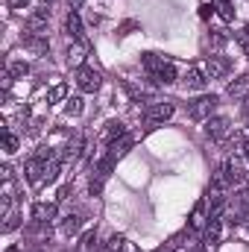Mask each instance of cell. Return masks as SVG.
<instances>
[{
	"label": "cell",
	"instance_id": "1",
	"mask_svg": "<svg viewBox=\"0 0 249 252\" xmlns=\"http://www.w3.org/2000/svg\"><path fill=\"white\" fill-rule=\"evenodd\" d=\"M141 64H144V70L150 73V79H153L156 85H170V82L176 79L173 62L164 59V56H158V53H144V56H141Z\"/></svg>",
	"mask_w": 249,
	"mask_h": 252
},
{
	"label": "cell",
	"instance_id": "2",
	"mask_svg": "<svg viewBox=\"0 0 249 252\" xmlns=\"http://www.w3.org/2000/svg\"><path fill=\"white\" fill-rule=\"evenodd\" d=\"M214 109H217V97L214 94H202V97L187 103V118L190 121H208Z\"/></svg>",
	"mask_w": 249,
	"mask_h": 252
},
{
	"label": "cell",
	"instance_id": "3",
	"mask_svg": "<svg viewBox=\"0 0 249 252\" xmlns=\"http://www.w3.org/2000/svg\"><path fill=\"white\" fill-rule=\"evenodd\" d=\"M173 112H176V106L170 103V100H156V103H150L147 106V121L150 124H161V121H170L173 118Z\"/></svg>",
	"mask_w": 249,
	"mask_h": 252
},
{
	"label": "cell",
	"instance_id": "4",
	"mask_svg": "<svg viewBox=\"0 0 249 252\" xmlns=\"http://www.w3.org/2000/svg\"><path fill=\"white\" fill-rule=\"evenodd\" d=\"M100 85H103V79H100V73H97L94 67H79V70H76V88H79V91L94 94Z\"/></svg>",
	"mask_w": 249,
	"mask_h": 252
},
{
	"label": "cell",
	"instance_id": "5",
	"mask_svg": "<svg viewBox=\"0 0 249 252\" xmlns=\"http://www.w3.org/2000/svg\"><path fill=\"white\" fill-rule=\"evenodd\" d=\"M199 67L205 70V76H208V79H220V76H226V73L232 70V62H229V59H223V56H208Z\"/></svg>",
	"mask_w": 249,
	"mask_h": 252
},
{
	"label": "cell",
	"instance_id": "6",
	"mask_svg": "<svg viewBox=\"0 0 249 252\" xmlns=\"http://www.w3.org/2000/svg\"><path fill=\"white\" fill-rule=\"evenodd\" d=\"M88 50H91V44H88V38H79V41H73L70 47H67V64L70 67H85V56H88Z\"/></svg>",
	"mask_w": 249,
	"mask_h": 252
},
{
	"label": "cell",
	"instance_id": "7",
	"mask_svg": "<svg viewBox=\"0 0 249 252\" xmlns=\"http://www.w3.org/2000/svg\"><path fill=\"white\" fill-rule=\"evenodd\" d=\"M229 129H232V121H229V118H208V121H205V135L214 138V141L229 138Z\"/></svg>",
	"mask_w": 249,
	"mask_h": 252
},
{
	"label": "cell",
	"instance_id": "8",
	"mask_svg": "<svg viewBox=\"0 0 249 252\" xmlns=\"http://www.w3.org/2000/svg\"><path fill=\"white\" fill-rule=\"evenodd\" d=\"M47 18H50V9H47V3H44L41 9H35V12L27 18V30H30V32H35V35H44Z\"/></svg>",
	"mask_w": 249,
	"mask_h": 252
},
{
	"label": "cell",
	"instance_id": "9",
	"mask_svg": "<svg viewBox=\"0 0 249 252\" xmlns=\"http://www.w3.org/2000/svg\"><path fill=\"white\" fill-rule=\"evenodd\" d=\"M56 211H59V208H56V202H35V205H32V220H35V223H47V226H50V223L56 220Z\"/></svg>",
	"mask_w": 249,
	"mask_h": 252
},
{
	"label": "cell",
	"instance_id": "10",
	"mask_svg": "<svg viewBox=\"0 0 249 252\" xmlns=\"http://www.w3.org/2000/svg\"><path fill=\"white\" fill-rule=\"evenodd\" d=\"M205 82H208V76H205V70L199 67V64H190L185 73V85L190 91H202L205 88Z\"/></svg>",
	"mask_w": 249,
	"mask_h": 252
},
{
	"label": "cell",
	"instance_id": "11",
	"mask_svg": "<svg viewBox=\"0 0 249 252\" xmlns=\"http://www.w3.org/2000/svg\"><path fill=\"white\" fill-rule=\"evenodd\" d=\"M24 47H27V50H32V53H38V56H47V53H50L47 38H44V35H35V32L24 35Z\"/></svg>",
	"mask_w": 249,
	"mask_h": 252
},
{
	"label": "cell",
	"instance_id": "12",
	"mask_svg": "<svg viewBox=\"0 0 249 252\" xmlns=\"http://www.w3.org/2000/svg\"><path fill=\"white\" fill-rule=\"evenodd\" d=\"M205 214H208V202L199 199V202L193 205V214H190L187 226H190V229H205V226H208V217H205Z\"/></svg>",
	"mask_w": 249,
	"mask_h": 252
},
{
	"label": "cell",
	"instance_id": "13",
	"mask_svg": "<svg viewBox=\"0 0 249 252\" xmlns=\"http://www.w3.org/2000/svg\"><path fill=\"white\" fill-rule=\"evenodd\" d=\"M126 135V126L121 121H109L106 129H103V144H115V141H121Z\"/></svg>",
	"mask_w": 249,
	"mask_h": 252
},
{
	"label": "cell",
	"instance_id": "14",
	"mask_svg": "<svg viewBox=\"0 0 249 252\" xmlns=\"http://www.w3.org/2000/svg\"><path fill=\"white\" fill-rule=\"evenodd\" d=\"M64 30H67V35H70V41L85 38V32H82V21H79V15H76V12H70V15L64 18Z\"/></svg>",
	"mask_w": 249,
	"mask_h": 252
},
{
	"label": "cell",
	"instance_id": "15",
	"mask_svg": "<svg viewBox=\"0 0 249 252\" xmlns=\"http://www.w3.org/2000/svg\"><path fill=\"white\" fill-rule=\"evenodd\" d=\"M217 241H220V220H208V226L202 229V247H217Z\"/></svg>",
	"mask_w": 249,
	"mask_h": 252
},
{
	"label": "cell",
	"instance_id": "16",
	"mask_svg": "<svg viewBox=\"0 0 249 252\" xmlns=\"http://www.w3.org/2000/svg\"><path fill=\"white\" fill-rule=\"evenodd\" d=\"M226 94H229V97H247V94H249V73H244V76H238L235 82H229Z\"/></svg>",
	"mask_w": 249,
	"mask_h": 252
},
{
	"label": "cell",
	"instance_id": "17",
	"mask_svg": "<svg viewBox=\"0 0 249 252\" xmlns=\"http://www.w3.org/2000/svg\"><path fill=\"white\" fill-rule=\"evenodd\" d=\"M59 229H62L64 238L76 235V232L82 229V217H79V214H67V217H62V226H59Z\"/></svg>",
	"mask_w": 249,
	"mask_h": 252
},
{
	"label": "cell",
	"instance_id": "18",
	"mask_svg": "<svg viewBox=\"0 0 249 252\" xmlns=\"http://www.w3.org/2000/svg\"><path fill=\"white\" fill-rule=\"evenodd\" d=\"M132 144H135V138H132V135H124L121 141H115V144H109V153H112L115 158H124L126 153L132 150Z\"/></svg>",
	"mask_w": 249,
	"mask_h": 252
},
{
	"label": "cell",
	"instance_id": "19",
	"mask_svg": "<svg viewBox=\"0 0 249 252\" xmlns=\"http://www.w3.org/2000/svg\"><path fill=\"white\" fill-rule=\"evenodd\" d=\"M59 170H62V158L53 156V158L47 161V170H44V185H53V182L59 179Z\"/></svg>",
	"mask_w": 249,
	"mask_h": 252
},
{
	"label": "cell",
	"instance_id": "20",
	"mask_svg": "<svg viewBox=\"0 0 249 252\" xmlns=\"http://www.w3.org/2000/svg\"><path fill=\"white\" fill-rule=\"evenodd\" d=\"M79 250H82V252H94V250H97V229L82 232V238H79Z\"/></svg>",
	"mask_w": 249,
	"mask_h": 252
},
{
	"label": "cell",
	"instance_id": "21",
	"mask_svg": "<svg viewBox=\"0 0 249 252\" xmlns=\"http://www.w3.org/2000/svg\"><path fill=\"white\" fill-rule=\"evenodd\" d=\"M82 109H85V106H82V97H67V100H64V115H67V118L82 115Z\"/></svg>",
	"mask_w": 249,
	"mask_h": 252
},
{
	"label": "cell",
	"instance_id": "22",
	"mask_svg": "<svg viewBox=\"0 0 249 252\" xmlns=\"http://www.w3.org/2000/svg\"><path fill=\"white\" fill-rule=\"evenodd\" d=\"M18 144H21V141H18V135H12L9 129H3V150H6L9 156H12V153H18Z\"/></svg>",
	"mask_w": 249,
	"mask_h": 252
},
{
	"label": "cell",
	"instance_id": "23",
	"mask_svg": "<svg viewBox=\"0 0 249 252\" xmlns=\"http://www.w3.org/2000/svg\"><path fill=\"white\" fill-rule=\"evenodd\" d=\"M217 15H220L223 21H232V18H235V9H232V3H229V0H217Z\"/></svg>",
	"mask_w": 249,
	"mask_h": 252
},
{
	"label": "cell",
	"instance_id": "24",
	"mask_svg": "<svg viewBox=\"0 0 249 252\" xmlns=\"http://www.w3.org/2000/svg\"><path fill=\"white\" fill-rule=\"evenodd\" d=\"M9 73H12L15 79H21V76H27V73H30V64H27V62H9Z\"/></svg>",
	"mask_w": 249,
	"mask_h": 252
},
{
	"label": "cell",
	"instance_id": "25",
	"mask_svg": "<svg viewBox=\"0 0 249 252\" xmlns=\"http://www.w3.org/2000/svg\"><path fill=\"white\" fill-rule=\"evenodd\" d=\"M64 97H67V85H64V82H59V85L50 88V103H62Z\"/></svg>",
	"mask_w": 249,
	"mask_h": 252
},
{
	"label": "cell",
	"instance_id": "26",
	"mask_svg": "<svg viewBox=\"0 0 249 252\" xmlns=\"http://www.w3.org/2000/svg\"><path fill=\"white\" fill-rule=\"evenodd\" d=\"M238 44H241V50L249 56V24L241 30V32H238Z\"/></svg>",
	"mask_w": 249,
	"mask_h": 252
},
{
	"label": "cell",
	"instance_id": "27",
	"mask_svg": "<svg viewBox=\"0 0 249 252\" xmlns=\"http://www.w3.org/2000/svg\"><path fill=\"white\" fill-rule=\"evenodd\" d=\"M18 223H21V217H18L15 211H9V214H6V223H3V232H12V229H18Z\"/></svg>",
	"mask_w": 249,
	"mask_h": 252
},
{
	"label": "cell",
	"instance_id": "28",
	"mask_svg": "<svg viewBox=\"0 0 249 252\" xmlns=\"http://www.w3.org/2000/svg\"><path fill=\"white\" fill-rule=\"evenodd\" d=\"M103 182H106V179H100V176H91V182H88V193H91V196H97V193L103 190Z\"/></svg>",
	"mask_w": 249,
	"mask_h": 252
},
{
	"label": "cell",
	"instance_id": "29",
	"mask_svg": "<svg viewBox=\"0 0 249 252\" xmlns=\"http://www.w3.org/2000/svg\"><path fill=\"white\" fill-rule=\"evenodd\" d=\"M132 30H138V21H126V24H121V30H118V32H121V35H129Z\"/></svg>",
	"mask_w": 249,
	"mask_h": 252
},
{
	"label": "cell",
	"instance_id": "30",
	"mask_svg": "<svg viewBox=\"0 0 249 252\" xmlns=\"http://www.w3.org/2000/svg\"><path fill=\"white\" fill-rule=\"evenodd\" d=\"M9 3V9H27L30 6V0H6Z\"/></svg>",
	"mask_w": 249,
	"mask_h": 252
},
{
	"label": "cell",
	"instance_id": "31",
	"mask_svg": "<svg viewBox=\"0 0 249 252\" xmlns=\"http://www.w3.org/2000/svg\"><path fill=\"white\" fill-rule=\"evenodd\" d=\"M0 176H3V182H12V167L3 164V167H0Z\"/></svg>",
	"mask_w": 249,
	"mask_h": 252
},
{
	"label": "cell",
	"instance_id": "32",
	"mask_svg": "<svg viewBox=\"0 0 249 252\" xmlns=\"http://www.w3.org/2000/svg\"><path fill=\"white\" fill-rule=\"evenodd\" d=\"M67 3H70V9L76 12V9H82V3H85V0H67Z\"/></svg>",
	"mask_w": 249,
	"mask_h": 252
},
{
	"label": "cell",
	"instance_id": "33",
	"mask_svg": "<svg viewBox=\"0 0 249 252\" xmlns=\"http://www.w3.org/2000/svg\"><path fill=\"white\" fill-rule=\"evenodd\" d=\"M244 158H247V161H249V144H247V147H244Z\"/></svg>",
	"mask_w": 249,
	"mask_h": 252
},
{
	"label": "cell",
	"instance_id": "34",
	"mask_svg": "<svg viewBox=\"0 0 249 252\" xmlns=\"http://www.w3.org/2000/svg\"><path fill=\"white\" fill-rule=\"evenodd\" d=\"M193 252H214L211 247H202V250H193Z\"/></svg>",
	"mask_w": 249,
	"mask_h": 252
}]
</instances>
